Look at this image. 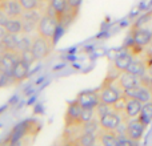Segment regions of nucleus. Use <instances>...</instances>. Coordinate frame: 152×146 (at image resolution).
Segmentation results:
<instances>
[{
  "instance_id": "f257e3e1",
  "label": "nucleus",
  "mask_w": 152,
  "mask_h": 146,
  "mask_svg": "<svg viewBox=\"0 0 152 146\" xmlns=\"http://www.w3.org/2000/svg\"><path fill=\"white\" fill-rule=\"evenodd\" d=\"M59 21L58 19L55 17L51 13H45L44 16H42L37 23V35L40 36L45 37V39H50V40H55V36H56V32L59 29Z\"/></svg>"
},
{
  "instance_id": "dca6fc26",
  "label": "nucleus",
  "mask_w": 152,
  "mask_h": 146,
  "mask_svg": "<svg viewBox=\"0 0 152 146\" xmlns=\"http://www.w3.org/2000/svg\"><path fill=\"white\" fill-rule=\"evenodd\" d=\"M21 20H23V25H24V31L26 33H29L32 29H36L37 27V23H39L40 17L35 11H24L23 15L20 16Z\"/></svg>"
},
{
  "instance_id": "cd10ccee",
  "label": "nucleus",
  "mask_w": 152,
  "mask_h": 146,
  "mask_svg": "<svg viewBox=\"0 0 152 146\" xmlns=\"http://www.w3.org/2000/svg\"><path fill=\"white\" fill-rule=\"evenodd\" d=\"M94 116H95V109L83 108V112H81V124H86L88 121L94 120Z\"/></svg>"
},
{
  "instance_id": "39448f33",
  "label": "nucleus",
  "mask_w": 152,
  "mask_h": 146,
  "mask_svg": "<svg viewBox=\"0 0 152 146\" xmlns=\"http://www.w3.org/2000/svg\"><path fill=\"white\" fill-rule=\"evenodd\" d=\"M81 112H83V108L80 106L77 101H72L68 104L66 110V114H64V125L66 128H72V126H80L81 124Z\"/></svg>"
},
{
  "instance_id": "6ab92c4d",
  "label": "nucleus",
  "mask_w": 152,
  "mask_h": 146,
  "mask_svg": "<svg viewBox=\"0 0 152 146\" xmlns=\"http://www.w3.org/2000/svg\"><path fill=\"white\" fill-rule=\"evenodd\" d=\"M18 47V35L13 33H8L0 40V52H4V51H15Z\"/></svg>"
},
{
  "instance_id": "393cba45",
  "label": "nucleus",
  "mask_w": 152,
  "mask_h": 146,
  "mask_svg": "<svg viewBox=\"0 0 152 146\" xmlns=\"http://www.w3.org/2000/svg\"><path fill=\"white\" fill-rule=\"evenodd\" d=\"M20 4L24 11H36L40 8L42 1L40 0H20Z\"/></svg>"
},
{
  "instance_id": "412c9836",
  "label": "nucleus",
  "mask_w": 152,
  "mask_h": 146,
  "mask_svg": "<svg viewBox=\"0 0 152 146\" xmlns=\"http://www.w3.org/2000/svg\"><path fill=\"white\" fill-rule=\"evenodd\" d=\"M5 29L8 33H13V35H20L24 31V25H23V20L21 17H10V20L5 24Z\"/></svg>"
},
{
  "instance_id": "7ed1b4c3",
  "label": "nucleus",
  "mask_w": 152,
  "mask_h": 146,
  "mask_svg": "<svg viewBox=\"0 0 152 146\" xmlns=\"http://www.w3.org/2000/svg\"><path fill=\"white\" fill-rule=\"evenodd\" d=\"M123 94L126 97H129V98H136L139 100L140 102H148L152 100V93H151V89H150V80L145 77L142 78V84L135 88L131 89H126L123 90Z\"/></svg>"
},
{
  "instance_id": "5701e85b",
  "label": "nucleus",
  "mask_w": 152,
  "mask_h": 146,
  "mask_svg": "<svg viewBox=\"0 0 152 146\" xmlns=\"http://www.w3.org/2000/svg\"><path fill=\"white\" fill-rule=\"evenodd\" d=\"M139 117L145 125H148L152 121V100L148 102H144V105L142 106V112H140Z\"/></svg>"
},
{
  "instance_id": "bb28decb",
  "label": "nucleus",
  "mask_w": 152,
  "mask_h": 146,
  "mask_svg": "<svg viewBox=\"0 0 152 146\" xmlns=\"http://www.w3.org/2000/svg\"><path fill=\"white\" fill-rule=\"evenodd\" d=\"M20 59L26 61L28 65H31L34 61H36V59H35V56H34V53H32L31 48H28V49H26V51H21V52H20Z\"/></svg>"
},
{
  "instance_id": "a878e982",
  "label": "nucleus",
  "mask_w": 152,
  "mask_h": 146,
  "mask_svg": "<svg viewBox=\"0 0 152 146\" xmlns=\"http://www.w3.org/2000/svg\"><path fill=\"white\" fill-rule=\"evenodd\" d=\"M31 44H32L31 40H29L27 36H23V37H20V39H18V47H16V51H19V52L26 51V49H28V48H31Z\"/></svg>"
},
{
  "instance_id": "9b49d317",
  "label": "nucleus",
  "mask_w": 152,
  "mask_h": 146,
  "mask_svg": "<svg viewBox=\"0 0 152 146\" xmlns=\"http://www.w3.org/2000/svg\"><path fill=\"white\" fill-rule=\"evenodd\" d=\"M0 9L4 11L8 17H20L24 12L20 0H0Z\"/></svg>"
},
{
  "instance_id": "c85d7f7f",
  "label": "nucleus",
  "mask_w": 152,
  "mask_h": 146,
  "mask_svg": "<svg viewBox=\"0 0 152 146\" xmlns=\"http://www.w3.org/2000/svg\"><path fill=\"white\" fill-rule=\"evenodd\" d=\"M10 81H12V80H11V76L8 74V73H5L4 71H1V69H0V88L8 85V82H10Z\"/></svg>"
},
{
  "instance_id": "423d86ee",
  "label": "nucleus",
  "mask_w": 152,
  "mask_h": 146,
  "mask_svg": "<svg viewBox=\"0 0 152 146\" xmlns=\"http://www.w3.org/2000/svg\"><path fill=\"white\" fill-rule=\"evenodd\" d=\"M145 126L147 125L140 120V117L129 118L126 125V136L128 137V138H131L132 141L139 142L140 139H142L143 134H144Z\"/></svg>"
},
{
  "instance_id": "f03ea898",
  "label": "nucleus",
  "mask_w": 152,
  "mask_h": 146,
  "mask_svg": "<svg viewBox=\"0 0 152 146\" xmlns=\"http://www.w3.org/2000/svg\"><path fill=\"white\" fill-rule=\"evenodd\" d=\"M97 92H99L100 102L107 105H112L123 96V90L116 85V82H110V81H104Z\"/></svg>"
},
{
  "instance_id": "7c9ffc66",
  "label": "nucleus",
  "mask_w": 152,
  "mask_h": 146,
  "mask_svg": "<svg viewBox=\"0 0 152 146\" xmlns=\"http://www.w3.org/2000/svg\"><path fill=\"white\" fill-rule=\"evenodd\" d=\"M10 20V17H8V15L4 12L3 9H0V25L4 27L5 24H7V21Z\"/></svg>"
},
{
  "instance_id": "0eeeda50",
  "label": "nucleus",
  "mask_w": 152,
  "mask_h": 146,
  "mask_svg": "<svg viewBox=\"0 0 152 146\" xmlns=\"http://www.w3.org/2000/svg\"><path fill=\"white\" fill-rule=\"evenodd\" d=\"M121 122H123L121 116L112 109L99 117V126L105 130H118Z\"/></svg>"
},
{
  "instance_id": "1a4fd4ad",
  "label": "nucleus",
  "mask_w": 152,
  "mask_h": 146,
  "mask_svg": "<svg viewBox=\"0 0 152 146\" xmlns=\"http://www.w3.org/2000/svg\"><path fill=\"white\" fill-rule=\"evenodd\" d=\"M76 101L80 104L81 108H88V109H95L100 104L99 92L97 90H86L77 94Z\"/></svg>"
},
{
  "instance_id": "c756f323",
  "label": "nucleus",
  "mask_w": 152,
  "mask_h": 146,
  "mask_svg": "<svg viewBox=\"0 0 152 146\" xmlns=\"http://www.w3.org/2000/svg\"><path fill=\"white\" fill-rule=\"evenodd\" d=\"M81 1H83V0H67L68 8L69 9H74V11H79V8H80V5H81Z\"/></svg>"
},
{
  "instance_id": "2eb2a0df",
  "label": "nucleus",
  "mask_w": 152,
  "mask_h": 146,
  "mask_svg": "<svg viewBox=\"0 0 152 146\" xmlns=\"http://www.w3.org/2000/svg\"><path fill=\"white\" fill-rule=\"evenodd\" d=\"M142 106H143V102H140L139 100L129 98V97H127L126 112H124V116L121 118H123L124 121H128L129 118L139 117L140 112H142Z\"/></svg>"
},
{
  "instance_id": "72a5a7b5",
  "label": "nucleus",
  "mask_w": 152,
  "mask_h": 146,
  "mask_svg": "<svg viewBox=\"0 0 152 146\" xmlns=\"http://www.w3.org/2000/svg\"><path fill=\"white\" fill-rule=\"evenodd\" d=\"M40 1H42V3H43V1H45V0H40Z\"/></svg>"
},
{
  "instance_id": "4be33fe9",
  "label": "nucleus",
  "mask_w": 152,
  "mask_h": 146,
  "mask_svg": "<svg viewBox=\"0 0 152 146\" xmlns=\"http://www.w3.org/2000/svg\"><path fill=\"white\" fill-rule=\"evenodd\" d=\"M127 72L132 73V74L137 76V77H144L145 72H147V66H145L144 61L137 60V59H132L129 66L127 68Z\"/></svg>"
},
{
  "instance_id": "473e14b6",
  "label": "nucleus",
  "mask_w": 152,
  "mask_h": 146,
  "mask_svg": "<svg viewBox=\"0 0 152 146\" xmlns=\"http://www.w3.org/2000/svg\"><path fill=\"white\" fill-rule=\"evenodd\" d=\"M150 89H151V93H152V76H151V78H150Z\"/></svg>"
},
{
  "instance_id": "a211bd4d",
  "label": "nucleus",
  "mask_w": 152,
  "mask_h": 146,
  "mask_svg": "<svg viewBox=\"0 0 152 146\" xmlns=\"http://www.w3.org/2000/svg\"><path fill=\"white\" fill-rule=\"evenodd\" d=\"M132 59H134V56H132L128 51H127V52H123L115 57V60L112 61V66L118 69L119 72H124V71H127V68L129 66Z\"/></svg>"
},
{
  "instance_id": "4468645a",
  "label": "nucleus",
  "mask_w": 152,
  "mask_h": 146,
  "mask_svg": "<svg viewBox=\"0 0 152 146\" xmlns=\"http://www.w3.org/2000/svg\"><path fill=\"white\" fill-rule=\"evenodd\" d=\"M68 11V3L67 0H50V5H48L47 13L53 15L58 19L59 24H60L61 17L64 16V13Z\"/></svg>"
},
{
  "instance_id": "20e7f679",
  "label": "nucleus",
  "mask_w": 152,
  "mask_h": 146,
  "mask_svg": "<svg viewBox=\"0 0 152 146\" xmlns=\"http://www.w3.org/2000/svg\"><path fill=\"white\" fill-rule=\"evenodd\" d=\"M53 48V41L50 39H45V37L40 36L37 35L34 40H32V44H31V51L34 53L35 59L37 60H43L45 59L48 55L51 53Z\"/></svg>"
},
{
  "instance_id": "6e6552de",
  "label": "nucleus",
  "mask_w": 152,
  "mask_h": 146,
  "mask_svg": "<svg viewBox=\"0 0 152 146\" xmlns=\"http://www.w3.org/2000/svg\"><path fill=\"white\" fill-rule=\"evenodd\" d=\"M19 59H20V52L16 49L0 52V69L11 76V72H12L13 66L18 63Z\"/></svg>"
},
{
  "instance_id": "b1692460",
  "label": "nucleus",
  "mask_w": 152,
  "mask_h": 146,
  "mask_svg": "<svg viewBox=\"0 0 152 146\" xmlns=\"http://www.w3.org/2000/svg\"><path fill=\"white\" fill-rule=\"evenodd\" d=\"M126 105H127V97L123 94L118 101H115L112 105H111V109L115 110V112L119 113V114L124 116V112H126Z\"/></svg>"
},
{
  "instance_id": "ddd939ff",
  "label": "nucleus",
  "mask_w": 152,
  "mask_h": 146,
  "mask_svg": "<svg viewBox=\"0 0 152 146\" xmlns=\"http://www.w3.org/2000/svg\"><path fill=\"white\" fill-rule=\"evenodd\" d=\"M28 73H29V65L24 60L19 59L18 63L13 66L12 72H11V80H12V82H21L23 80L27 78Z\"/></svg>"
},
{
  "instance_id": "aec40b11",
  "label": "nucleus",
  "mask_w": 152,
  "mask_h": 146,
  "mask_svg": "<svg viewBox=\"0 0 152 146\" xmlns=\"http://www.w3.org/2000/svg\"><path fill=\"white\" fill-rule=\"evenodd\" d=\"M96 134L95 133H88V132H83L80 133L75 139H72L71 144L74 145H80V146H91L96 144Z\"/></svg>"
},
{
  "instance_id": "2f4dec72",
  "label": "nucleus",
  "mask_w": 152,
  "mask_h": 146,
  "mask_svg": "<svg viewBox=\"0 0 152 146\" xmlns=\"http://www.w3.org/2000/svg\"><path fill=\"white\" fill-rule=\"evenodd\" d=\"M5 35H7V29H5V27L0 25V40H1Z\"/></svg>"
},
{
  "instance_id": "f8f14e48",
  "label": "nucleus",
  "mask_w": 152,
  "mask_h": 146,
  "mask_svg": "<svg viewBox=\"0 0 152 146\" xmlns=\"http://www.w3.org/2000/svg\"><path fill=\"white\" fill-rule=\"evenodd\" d=\"M119 134L116 130H105V129L99 128L96 133V139L104 146H118L119 144Z\"/></svg>"
},
{
  "instance_id": "f3484780",
  "label": "nucleus",
  "mask_w": 152,
  "mask_h": 146,
  "mask_svg": "<svg viewBox=\"0 0 152 146\" xmlns=\"http://www.w3.org/2000/svg\"><path fill=\"white\" fill-rule=\"evenodd\" d=\"M132 43H135L136 45L144 48L147 45H150L152 43V33L147 29H135L134 33H132Z\"/></svg>"
},
{
  "instance_id": "9d476101",
  "label": "nucleus",
  "mask_w": 152,
  "mask_h": 146,
  "mask_svg": "<svg viewBox=\"0 0 152 146\" xmlns=\"http://www.w3.org/2000/svg\"><path fill=\"white\" fill-rule=\"evenodd\" d=\"M142 78L143 77H137V76L132 74V73L124 71L119 74L118 80H116L115 82L121 90H126V89H131V88H135V86L140 85V84H142Z\"/></svg>"
}]
</instances>
